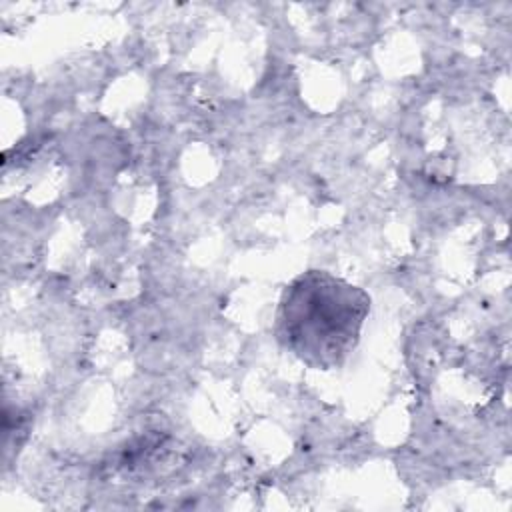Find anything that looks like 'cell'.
<instances>
[{
    "label": "cell",
    "instance_id": "1",
    "mask_svg": "<svg viewBox=\"0 0 512 512\" xmlns=\"http://www.w3.org/2000/svg\"><path fill=\"white\" fill-rule=\"evenodd\" d=\"M370 310L368 294L322 270H310L286 286L276 334L280 342L312 368L340 366L358 342Z\"/></svg>",
    "mask_w": 512,
    "mask_h": 512
}]
</instances>
